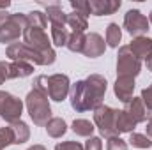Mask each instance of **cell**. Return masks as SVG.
Returning a JSON list of instances; mask_svg holds the SVG:
<instances>
[{
    "label": "cell",
    "mask_w": 152,
    "mask_h": 150,
    "mask_svg": "<svg viewBox=\"0 0 152 150\" xmlns=\"http://www.w3.org/2000/svg\"><path fill=\"white\" fill-rule=\"evenodd\" d=\"M151 87H152V85H151Z\"/></svg>",
    "instance_id": "ab89813d"
},
{
    "label": "cell",
    "mask_w": 152,
    "mask_h": 150,
    "mask_svg": "<svg viewBox=\"0 0 152 150\" xmlns=\"http://www.w3.org/2000/svg\"><path fill=\"white\" fill-rule=\"evenodd\" d=\"M94 124L99 129L101 136H104L106 140L113 138V136H118L117 131H115V110L112 106L99 104L94 110Z\"/></svg>",
    "instance_id": "52a82bcc"
},
{
    "label": "cell",
    "mask_w": 152,
    "mask_h": 150,
    "mask_svg": "<svg viewBox=\"0 0 152 150\" xmlns=\"http://www.w3.org/2000/svg\"><path fill=\"white\" fill-rule=\"evenodd\" d=\"M7 79H11V76H9V62L0 60V85H4Z\"/></svg>",
    "instance_id": "d6a6232c"
},
{
    "label": "cell",
    "mask_w": 152,
    "mask_h": 150,
    "mask_svg": "<svg viewBox=\"0 0 152 150\" xmlns=\"http://www.w3.org/2000/svg\"><path fill=\"white\" fill-rule=\"evenodd\" d=\"M27 150H46L42 145H34V147H30V149H27Z\"/></svg>",
    "instance_id": "8d00e7d4"
},
{
    "label": "cell",
    "mask_w": 152,
    "mask_h": 150,
    "mask_svg": "<svg viewBox=\"0 0 152 150\" xmlns=\"http://www.w3.org/2000/svg\"><path fill=\"white\" fill-rule=\"evenodd\" d=\"M142 101H143V104H145V108L152 111V87H147V88H143L142 90Z\"/></svg>",
    "instance_id": "4dcf8cb0"
},
{
    "label": "cell",
    "mask_w": 152,
    "mask_h": 150,
    "mask_svg": "<svg viewBox=\"0 0 152 150\" xmlns=\"http://www.w3.org/2000/svg\"><path fill=\"white\" fill-rule=\"evenodd\" d=\"M124 111L127 113V115L136 122V124L145 122V120H147V117H149V110L145 108V104H143L142 97H133L129 103H126Z\"/></svg>",
    "instance_id": "4fadbf2b"
},
{
    "label": "cell",
    "mask_w": 152,
    "mask_h": 150,
    "mask_svg": "<svg viewBox=\"0 0 152 150\" xmlns=\"http://www.w3.org/2000/svg\"><path fill=\"white\" fill-rule=\"evenodd\" d=\"M46 18L51 23V27H67V14L62 11V7L58 4H51L46 5Z\"/></svg>",
    "instance_id": "2e32d148"
},
{
    "label": "cell",
    "mask_w": 152,
    "mask_h": 150,
    "mask_svg": "<svg viewBox=\"0 0 152 150\" xmlns=\"http://www.w3.org/2000/svg\"><path fill=\"white\" fill-rule=\"evenodd\" d=\"M34 73V66L28 62H9V76L12 78H27Z\"/></svg>",
    "instance_id": "ffe728a7"
},
{
    "label": "cell",
    "mask_w": 152,
    "mask_h": 150,
    "mask_svg": "<svg viewBox=\"0 0 152 150\" xmlns=\"http://www.w3.org/2000/svg\"><path fill=\"white\" fill-rule=\"evenodd\" d=\"M71 7L75 9L76 12H81L83 16H88V14H90L88 0H76V2H71Z\"/></svg>",
    "instance_id": "f1b7e54d"
},
{
    "label": "cell",
    "mask_w": 152,
    "mask_h": 150,
    "mask_svg": "<svg viewBox=\"0 0 152 150\" xmlns=\"http://www.w3.org/2000/svg\"><path fill=\"white\" fill-rule=\"evenodd\" d=\"M92 16H110L120 9V0H88Z\"/></svg>",
    "instance_id": "7c38bea8"
},
{
    "label": "cell",
    "mask_w": 152,
    "mask_h": 150,
    "mask_svg": "<svg viewBox=\"0 0 152 150\" xmlns=\"http://www.w3.org/2000/svg\"><path fill=\"white\" fill-rule=\"evenodd\" d=\"M27 27H32V28H41L44 30L48 27V18L44 12L41 11H32L27 14Z\"/></svg>",
    "instance_id": "603a6c76"
},
{
    "label": "cell",
    "mask_w": 152,
    "mask_h": 150,
    "mask_svg": "<svg viewBox=\"0 0 152 150\" xmlns=\"http://www.w3.org/2000/svg\"><path fill=\"white\" fill-rule=\"evenodd\" d=\"M9 5H11V2H2V4H0V9H4V11H5Z\"/></svg>",
    "instance_id": "74e56055"
},
{
    "label": "cell",
    "mask_w": 152,
    "mask_h": 150,
    "mask_svg": "<svg viewBox=\"0 0 152 150\" xmlns=\"http://www.w3.org/2000/svg\"><path fill=\"white\" fill-rule=\"evenodd\" d=\"M136 127V122L124 111V110H115V131L117 134H124V133H133Z\"/></svg>",
    "instance_id": "9a60e30c"
},
{
    "label": "cell",
    "mask_w": 152,
    "mask_h": 150,
    "mask_svg": "<svg viewBox=\"0 0 152 150\" xmlns=\"http://www.w3.org/2000/svg\"><path fill=\"white\" fill-rule=\"evenodd\" d=\"M129 50L133 51V55L136 58H147L149 55H152V39L147 36H142V37H134L131 41V44H127Z\"/></svg>",
    "instance_id": "5bb4252c"
},
{
    "label": "cell",
    "mask_w": 152,
    "mask_h": 150,
    "mask_svg": "<svg viewBox=\"0 0 152 150\" xmlns=\"http://www.w3.org/2000/svg\"><path fill=\"white\" fill-rule=\"evenodd\" d=\"M9 145H14V140H12V133L7 127H0V150H5Z\"/></svg>",
    "instance_id": "4316f807"
},
{
    "label": "cell",
    "mask_w": 152,
    "mask_h": 150,
    "mask_svg": "<svg viewBox=\"0 0 152 150\" xmlns=\"http://www.w3.org/2000/svg\"><path fill=\"white\" fill-rule=\"evenodd\" d=\"M104 50H106V42L99 34L92 32V34L85 36V46H83V51H81L85 57L97 58V57H101L104 53Z\"/></svg>",
    "instance_id": "30bf717a"
},
{
    "label": "cell",
    "mask_w": 152,
    "mask_h": 150,
    "mask_svg": "<svg viewBox=\"0 0 152 150\" xmlns=\"http://www.w3.org/2000/svg\"><path fill=\"white\" fill-rule=\"evenodd\" d=\"M71 92V81L66 74H51L48 76V99L62 103Z\"/></svg>",
    "instance_id": "ba28073f"
},
{
    "label": "cell",
    "mask_w": 152,
    "mask_h": 150,
    "mask_svg": "<svg viewBox=\"0 0 152 150\" xmlns=\"http://www.w3.org/2000/svg\"><path fill=\"white\" fill-rule=\"evenodd\" d=\"M7 16H9V14H7L5 11H0V25H2V23L7 20Z\"/></svg>",
    "instance_id": "d590c367"
},
{
    "label": "cell",
    "mask_w": 152,
    "mask_h": 150,
    "mask_svg": "<svg viewBox=\"0 0 152 150\" xmlns=\"http://www.w3.org/2000/svg\"><path fill=\"white\" fill-rule=\"evenodd\" d=\"M71 127H73L76 136H83V138H90L92 133H94V129H96L94 124L90 120H87V118H76Z\"/></svg>",
    "instance_id": "44dd1931"
},
{
    "label": "cell",
    "mask_w": 152,
    "mask_h": 150,
    "mask_svg": "<svg viewBox=\"0 0 152 150\" xmlns=\"http://www.w3.org/2000/svg\"><path fill=\"white\" fill-rule=\"evenodd\" d=\"M67 27L71 28V32H76V34H85V30L88 28L87 16H83L81 12L73 11L71 14H67Z\"/></svg>",
    "instance_id": "ac0fdd59"
},
{
    "label": "cell",
    "mask_w": 152,
    "mask_h": 150,
    "mask_svg": "<svg viewBox=\"0 0 152 150\" xmlns=\"http://www.w3.org/2000/svg\"><path fill=\"white\" fill-rule=\"evenodd\" d=\"M9 129H11V133H12L14 145H21V143L28 141V138H30V129H28V125H27L25 122L18 120V122H14V124H9Z\"/></svg>",
    "instance_id": "e0dca14e"
},
{
    "label": "cell",
    "mask_w": 152,
    "mask_h": 150,
    "mask_svg": "<svg viewBox=\"0 0 152 150\" xmlns=\"http://www.w3.org/2000/svg\"><path fill=\"white\" fill-rule=\"evenodd\" d=\"M85 150H103V141L101 138H96V136H90L87 141H85Z\"/></svg>",
    "instance_id": "f546056e"
},
{
    "label": "cell",
    "mask_w": 152,
    "mask_h": 150,
    "mask_svg": "<svg viewBox=\"0 0 152 150\" xmlns=\"http://www.w3.org/2000/svg\"><path fill=\"white\" fill-rule=\"evenodd\" d=\"M145 67H147V71H152V55L145 58Z\"/></svg>",
    "instance_id": "e575fe53"
},
{
    "label": "cell",
    "mask_w": 152,
    "mask_h": 150,
    "mask_svg": "<svg viewBox=\"0 0 152 150\" xmlns=\"http://www.w3.org/2000/svg\"><path fill=\"white\" fill-rule=\"evenodd\" d=\"M129 145L134 149H151L152 147V140L145 134H138V133H131L129 136Z\"/></svg>",
    "instance_id": "484cf974"
},
{
    "label": "cell",
    "mask_w": 152,
    "mask_h": 150,
    "mask_svg": "<svg viewBox=\"0 0 152 150\" xmlns=\"http://www.w3.org/2000/svg\"><path fill=\"white\" fill-rule=\"evenodd\" d=\"M113 92L118 101L129 103L133 99V92H134V78L117 76V81H115V85H113Z\"/></svg>",
    "instance_id": "8fae6325"
},
{
    "label": "cell",
    "mask_w": 152,
    "mask_h": 150,
    "mask_svg": "<svg viewBox=\"0 0 152 150\" xmlns=\"http://www.w3.org/2000/svg\"><path fill=\"white\" fill-rule=\"evenodd\" d=\"M83 46H85V34L71 32L69 41H67V50L73 51V53H81L83 51Z\"/></svg>",
    "instance_id": "d4e9b609"
},
{
    "label": "cell",
    "mask_w": 152,
    "mask_h": 150,
    "mask_svg": "<svg viewBox=\"0 0 152 150\" xmlns=\"http://www.w3.org/2000/svg\"><path fill=\"white\" fill-rule=\"evenodd\" d=\"M142 71V60L133 55L129 46H120L118 57H117V74L127 76V78H136Z\"/></svg>",
    "instance_id": "8992f818"
},
{
    "label": "cell",
    "mask_w": 152,
    "mask_h": 150,
    "mask_svg": "<svg viewBox=\"0 0 152 150\" xmlns=\"http://www.w3.org/2000/svg\"><path fill=\"white\" fill-rule=\"evenodd\" d=\"M106 150H127V143L120 136H113V138H108Z\"/></svg>",
    "instance_id": "83f0119b"
},
{
    "label": "cell",
    "mask_w": 152,
    "mask_h": 150,
    "mask_svg": "<svg viewBox=\"0 0 152 150\" xmlns=\"http://www.w3.org/2000/svg\"><path fill=\"white\" fill-rule=\"evenodd\" d=\"M44 127H46L48 136H51V138H62V136L67 133V124H66L64 118H60V117H51V120H50Z\"/></svg>",
    "instance_id": "d6986e66"
},
{
    "label": "cell",
    "mask_w": 152,
    "mask_h": 150,
    "mask_svg": "<svg viewBox=\"0 0 152 150\" xmlns=\"http://www.w3.org/2000/svg\"><path fill=\"white\" fill-rule=\"evenodd\" d=\"M27 28V14H9L7 20L0 25V42L2 44H14L20 36H23Z\"/></svg>",
    "instance_id": "3957f363"
},
{
    "label": "cell",
    "mask_w": 152,
    "mask_h": 150,
    "mask_svg": "<svg viewBox=\"0 0 152 150\" xmlns=\"http://www.w3.org/2000/svg\"><path fill=\"white\" fill-rule=\"evenodd\" d=\"M25 106L27 111L30 115L32 122L36 125H46L51 120V106H50V99L41 94L39 90H30L25 97Z\"/></svg>",
    "instance_id": "7a4b0ae2"
},
{
    "label": "cell",
    "mask_w": 152,
    "mask_h": 150,
    "mask_svg": "<svg viewBox=\"0 0 152 150\" xmlns=\"http://www.w3.org/2000/svg\"><path fill=\"white\" fill-rule=\"evenodd\" d=\"M120 41H122V30H120V27L117 23H110L108 28H106V44L110 48H118Z\"/></svg>",
    "instance_id": "cb8c5ba5"
},
{
    "label": "cell",
    "mask_w": 152,
    "mask_h": 150,
    "mask_svg": "<svg viewBox=\"0 0 152 150\" xmlns=\"http://www.w3.org/2000/svg\"><path fill=\"white\" fill-rule=\"evenodd\" d=\"M149 23H152V11H151V14H149Z\"/></svg>",
    "instance_id": "f35d334b"
},
{
    "label": "cell",
    "mask_w": 152,
    "mask_h": 150,
    "mask_svg": "<svg viewBox=\"0 0 152 150\" xmlns=\"http://www.w3.org/2000/svg\"><path fill=\"white\" fill-rule=\"evenodd\" d=\"M55 150H85V149L78 141H62L55 147Z\"/></svg>",
    "instance_id": "1f68e13d"
},
{
    "label": "cell",
    "mask_w": 152,
    "mask_h": 150,
    "mask_svg": "<svg viewBox=\"0 0 152 150\" xmlns=\"http://www.w3.org/2000/svg\"><path fill=\"white\" fill-rule=\"evenodd\" d=\"M69 28L67 27H51V44L55 46H67V41H69Z\"/></svg>",
    "instance_id": "7402d4cb"
},
{
    "label": "cell",
    "mask_w": 152,
    "mask_h": 150,
    "mask_svg": "<svg viewBox=\"0 0 152 150\" xmlns=\"http://www.w3.org/2000/svg\"><path fill=\"white\" fill-rule=\"evenodd\" d=\"M5 55L12 60V62H28L32 66H46L44 64V57L36 51L34 48H30L25 42H14L11 46H7Z\"/></svg>",
    "instance_id": "277c9868"
},
{
    "label": "cell",
    "mask_w": 152,
    "mask_h": 150,
    "mask_svg": "<svg viewBox=\"0 0 152 150\" xmlns=\"http://www.w3.org/2000/svg\"><path fill=\"white\" fill-rule=\"evenodd\" d=\"M145 131H147V136L152 138V117L147 120V127H145Z\"/></svg>",
    "instance_id": "836d02e7"
},
{
    "label": "cell",
    "mask_w": 152,
    "mask_h": 150,
    "mask_svg": "<svg viewBox=\"0 0 152 150\" xmlns=\"http://www.w3.org/2000/svg\"><path fill=\"white\" fill-rule=\"evenodd\" d=\"M106 87L108 81L101 74H90L85 79L76 81L75 85H71V92H69L73 110H76L78 113L96 110L99 104H103Z\"/></svg>",
    "instance_id": "6da1fadb"
},
{
    "label": "cell",
    "mask_w": 152,
    "mask_h": 150,
    "mask_svg": "<svg viewBox=\"0 0 152 150\" xmlns=\"http://www.w3.org/2000/svg\"><path fill=\"white\" fill-rule=\"evenodd\" d=\"M149 20L138 11V9H131L126 12L124 16V28L127 30V34H131L133 37H142L147 34L149 30Z\"/></svg>",
    "instance_id": "9c48e42d"
},
{
    "label": "cell",
    "mask_w": 152,
    "mask_h": 150,
    "mask_svg": "<svg viewBox=\"0 0 152 150\" xmlns=\"http://www.w3.org/2000/svg\"><path fill=\"white\" fill-rule=\"evenodd\" d=\"M21 113H23V101L9 92L0 90V117L7 124H14L21 120Z\"/></svg>",
    "instance_id": "5b68a950"
}]
</instances>
